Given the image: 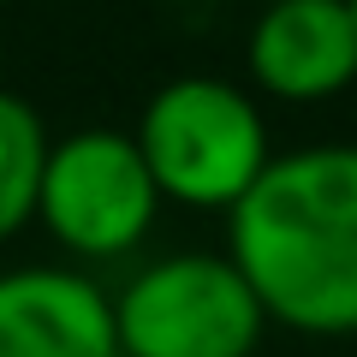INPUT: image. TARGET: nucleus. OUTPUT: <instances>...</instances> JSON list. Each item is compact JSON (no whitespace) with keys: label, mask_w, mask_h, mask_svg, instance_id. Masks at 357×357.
I'll list each match as a JSON object with an SVG mask.
<instances>
[{"label":"nucleus","mask_w":357,"mask_h":357,"mask_svg":"<svg viewBox=\"0 0 357 357\" xmlns=\"http://www.w3.org/2000/svg\"><path fill=\"white\" fill-rule=\"evenodd\" d=\"M351 18H357V0H351Z\"/></svg>","instance_id":"6e6552de"},{"label":"nucleus","mask_w":357,"mask_h":357,"mask_svg":"<svg viewBox=\"0 0 357 357\" xmlns=\"http://www.w3.org/2000/svg\"><path fill=\"white\" fill-rule=\"evenodd\" d=\"M262 6H268V0H262Z\"/></svg>","instance_id":"1a4fd4ad"},{"label":"nucleus","mask_w":357,"mask_h":357,"mask_svg":"<svg viewBox=\"0 0 357 357\" xmlns=\"http://www.w3.org/2000/svg\"><path fill=\"white\" fill-rule=\"evenodd\" d=\"M155 173L143 161L137 137L126 131H72L48 149V173H42V203L36 220L66 244L72 256L107 262L143 244L155 227Z\"/></svg>","instance_id":"20e7f679"},{"label":"nucleus","mask_w":357,"mask_h":357,"mask_svg":"<svg viewBox=\"0 0 357 357\" xmlns=\"http://www.w3.org/2000/svg\"><path fill=\"white\" fill-rule=\"evenodd\" d=\"M119 357H250L268 316L232 256H167L114 298Z\"/></svg>","instance_id":"7ed1b4c3"},{"label":"nucleus","mask_w":357,"mask_h":357,"mask_svg":"<svg viewBox=\"0 0 357 357\" xmlns=\"http://www.w3.org/2000/svg\"><path fill=\"white\" fill-rule=\"evenodd\" d=\"M250 77L280 102H328L357 77L351 0H268L250 24Z\"/></svg>","instance_id":"39448f33"},{"label":"nucleus","mask_w":357,"mask_h":357,"mask_svg":"<svg viewBox=\"0 0 357 357\" xmlns=\"http://www.w3.org/2000/svg\"><path fill=\"white\" fill-rule=\"evenodd\" d=\"M48 149L54 143H48V131H42V114L24 96H6V89H0V244L36 220Z\"/></svg>","instance_id":"0eeeda50"},{"label":"nucleus","mask_w":357,"mask_h":357,"mask_svg":"<svg viewBox=\"0 0 357 357\" xmlns=\"http://www.w3.org/2000/svg\"><path fill=\"white\" fill-rule=\"evenodd\" d=\"M131 137L155 173V191L185 208H227L232 215L274 161L262 107L227 77L161 84Z\"/></svg>","instance_id":"f03ea898"},{"label":"nucleus","mask_w":357,"mask_h":357,"mask_svg":"<svg viewBox=\"0 0 357 357\" xmlns=\"http://www.w3.org/2000/svg\"><path fill=\"white\" fill-rule=\"evenodd\" d=\"M227 238L268 321L357 333V143L274 155L227 215Z\"/></svg>","instance_id":"f257e3e1"},{"label":"nucleus","mask_w":357,"mask_h":357,"mask_svg":"<svg viewBox=\"0 0 357 357\" xmlns=\"http://www.w3.org/2000/svg\"><path fill=\"white\" fill-rule=\"evenodd\" d=\"M0 357H119L114 298L72 268H6Z\"/></svg>","instance_id":"423d86ee"}]
</instances>
